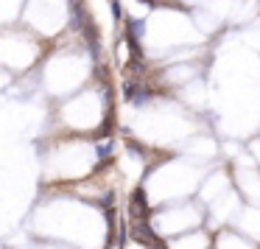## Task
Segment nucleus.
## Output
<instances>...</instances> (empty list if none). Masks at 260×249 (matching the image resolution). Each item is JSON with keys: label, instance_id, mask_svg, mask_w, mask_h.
<instances>
[{"label": "nucleus", "instance_id": "1", "mask_svg": "<svg viewBox=\"0 0 260 249\" xmlns=\"http://www.w3.org/2000/svg\"><path fill=\"white\" fill-rule=\"evenodd\" d=\"M132 238H135L137 243H143L146 249H151V246H157V243H159V238L154 235L148 219H135V221H132Z\"/></svg>", "mask_w": 260, "mask_h": 249}, {"label": "nucleus", "instance_id": "2", "mask_svg": "<svg viewBox=\"0 0 260 249\" xmlns=\"http://www.w3.org/2000/svg\"><path fill=\"white\" fill-rule=\"evenodd\" d=\"M129 213H132V221L135 219H148L151 210H148V202H146V191L143 188H135L129 196Z\"/></svg>", "mask_w": 260, "mask_h": 249}, {"label": "nucleus", "instance_id": "3", "mask_svg": "<svg viewBox=\"0 0 260 249\" xmlns=\"http://www.w3.org/2000/svg\"><path fill=\"white\" fill-rule=\"evenodd\" d=\"M95 151H98V160H109V154H112V140H104V143H98L95 146Z\"/></svg>", "mask_w": 260, "mask_h": 249}, {"label": "nucleus", "instance_id": "4", "mask_svg": "<svg viewBox=\"0 0 260 249\" xmlns=\"http://www.w3.org/2000/svg\"><path fill=\"white\" fill-rule=\"evenodd\" d=\"M109 9H112V20H115V23H120V20L126 17V14H123V3H120V0H112Z\"/></svg>", "mask_w": 260, "mask_h": 249}, {"label": "nucleus", "instance_id": "5", "mask_svg": "<svg viewBox=\"0 0 260 249\" xmlns=\"http://www.w3.org/2000/svg\"><path fill=\"white\" fill-rule=\"evenodd\" d=\"M140 3H146V6H157V0H140Z\"/></svg>", "mask_w": 260, "mask_h": 249}]
</instances>
